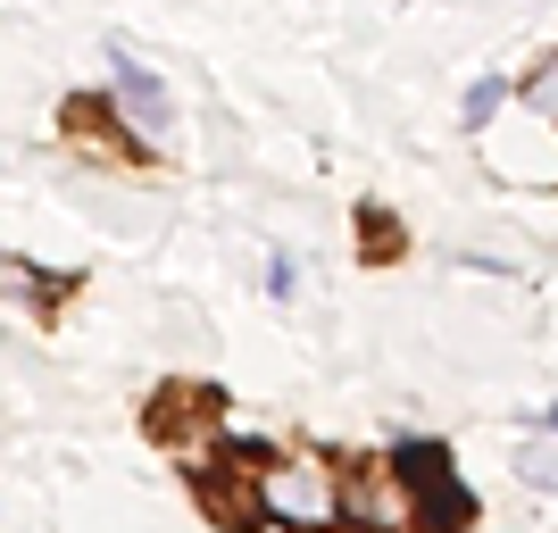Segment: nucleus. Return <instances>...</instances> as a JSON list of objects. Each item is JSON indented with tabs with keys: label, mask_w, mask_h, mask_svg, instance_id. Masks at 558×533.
<instances>
[{
	"label": "nucleus",
	"mask_w": 558,
	"mask_h": 533,
	"mask_svg": "<svg viewBox=\"0 0 558 533\" xmlns=\"http://www.w3.org/2000/svg\"><path fill=\"white\" fill-rule=\"evenodd\" d=\"M342 484H333L326 459H276L258 467V517L267 525H292V533H333L342 525Z\"/></svg>",
	"instance_id": "1"
},
{
	"label": "nucleus",
	"mask_w": 558,
	"mask_h": 533,
	"mask_svg": "<svg viewBox=\"0 0 558 533\" xmlns=\"http://www.w3.org/2000/svg\"><path fill=\"white\" fill-rule=\"evenodd\" d=\"M550 425H558V409H550Z\"/></svg>",
	"instance_id": "6"
},
{
	"label": "nucleus",
	"mask_w": 558,
	"mask_h": 533,
	"mask_svg": "<svg viewBox=\"0 0 558 533\" xmlns=\"http://www.w3.org/2000/svg\"><path fill=\"white\" fill-rule=\"evenodd\" d=\"M109 84H117V109H125V117L142 125V142H167L175 109H167V84H159V75H150V68H134V59L117 50V59H109Z\"/></svg>",
	"instance_id": "3"
},
{
	"label": "nucleus",
	"mask_w": 558,
	"mask_h": 533,
	"mask_svg": "<svg viewBox=\"0 0 558 533\" xmlns=\"http://www.w3.org/2000/svg\"><path fill=\"white\" fill-rule=\"evenodd\" d=\"M392 475L409 484V509H417L434 533H459L466 517H475V500L459 492V475H450V450H442V441H409Z\"/></svg>",
	"instance_id": "2"
},
{
	"label": "nucleus",
	"mask_w": 558,
	"mask_h": 533,
	"mask_svg": "<svg viewBox=\"0 0 558 533\" xmlns=\"http://www.w3.org/2000/svg\"><path fill=\"white\" fill-rule=\"evenodd\" d=\"M492 109H500V75H484V84H475V93H466V125H484Z\"/></svg>",
	"instance_id": "5"
},
{
	"label": "nucleus",
	"mask_w": 558,
	"mask_h": 533,
	"mask_svg": "<svg viewBox=\"0 0 558 533\" xmlns=\"http://www.w3.org/2000/svg\"><path fill=\"white\" fill-rule=\"evenodd\" d=\"M525 100H534L542 117H558V59H550V68L534 75V84H525Z\"/></svg>",
	"instance_id": "4"
}]
</instances>
